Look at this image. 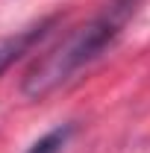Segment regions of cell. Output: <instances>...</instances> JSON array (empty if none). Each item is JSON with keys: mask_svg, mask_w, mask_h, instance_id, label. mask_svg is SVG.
Returning a JSON list of instances; mask_svg holds the SVG:
<instances>
[{"mask_svg": "<svg viewBox=\"0 0 150 153\" xmlns=\"http://www.w3.org/2000/svg\"><path fill=\"white\" fill-rule=\"evenodd\" d=\"M138 6L141 0H106L97 9V15H91L82 27H76L71 36H65L27 71L21 82V94L27 100H41L62 88L68 79H74V74H79L94 59H100L121 38L124 27L132 21Z\"/></svg>", "mask_w": 150, "mask_h": 153, "instance_id": "cell-1", "label": "cell"}, {"mask_svg": "<svg viewBox=\"0 0 150 153\" xmlns=\"http://www.w3.org/2000/svg\"><path fill=\"white\" fill-rule=\"evenodd\" d=\"M59 21H62V12H53V15H44L41 21L30 24L27 30H18L15 36L3 38V41H0V76L6 74L18 59L27 56L36 44H41L44 38L53 33V27H56Z\"/></svg>", "mask_w": 150, "mask_h": 153, "instance_id": "cell-2", "label": "cell"}, {"mask_svg": "<svg viewBox=\"0 0 150 153\" xmlns=\"http://www.w3.org/2000/svg\"><path fill=\"white\" fill-rule=\"evenodd\" d=\"M74 130H76L74 124H59L50 133H44L38 141H33V144L27 147V153H62V147L71 141Z\"/></svg>", "mask_w": 150, "mask_h": 153, "instance_id": "cell-3", "label": "cell"}]
</instances>
